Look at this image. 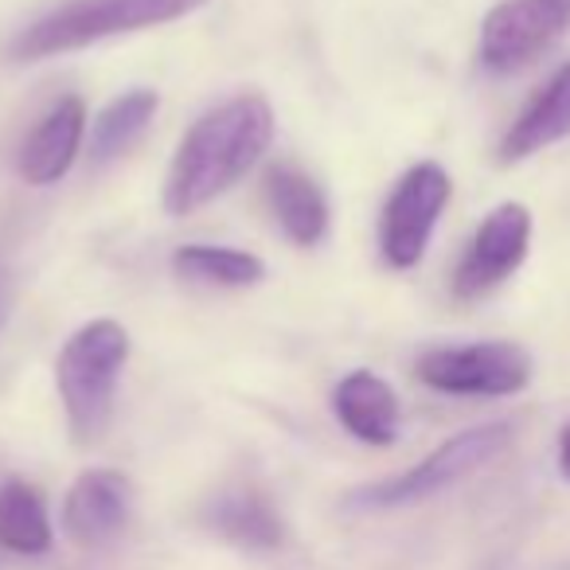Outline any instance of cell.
Returning a JSON list of instances; mask_svg holds the SVG:
<instances>
[{
  "label": "cell",
  "instance_id": "cell-13",
  "mask_svg": "<svg viewBox=\"0 0 570 570\" xmlns=\"http://www.w3.org/2000/svg\"><path fill=\"white\" fill-rule=\"evenodd\" d=\"M570 137V63H562L551 75L543 90L523 106V114L512 121V129L500 141V160H523L547 145Z\"/></svg>",
  "mask_w": 570,
  "mask_h": 570
},
{
  "label": "cell",
  "instance_id": "cell-18",
  "mask_svg": "<svg viewBox=\"0 0 570 570\" xmlns=\"http://www.w3.org/2000/svg\"><path fill=\"white\" fill-rule=\"evenodd\" d=\"M559 473L570 481V422L562 426V434H559Z\"/></svg>",
  "mask_w": 570,
  "mask_h": 570
},
{
  "label": "cell",
  "instance_id": "cell-4",
  "mask_svg": "<svg viewBox=\"0 0 570 570\" xmlns=\"http://www.w3.org/2000/svg\"><path fill=\"white\" fill-rule=\"evenodd\" d=\"M512 442V426L508 422H484V426L461 430L450 442L438 445L430 458H422L414 469L391 476V481L367 484L348 497V508H364V512H391V508L422 504V500L438 497V492L453 489L458 481L473 476L489 461H497Z\"/></svg>",
  "mask_w": 570,
  "mask_h": 570
},
{
  "label": "cell",
  "instance_id": "cell-3",
  "mask_svg": "<svg viewBox=\"0 0 570 570\" xmlns=\"http://www.w3.org/2000/svg\"><path fill=\"white\" fill-rule=\"evenodd\" d=\"M126 360L129 333L118 321H90L63 344L56 364V383L75 445H95L106 434Z\"/></svg>",
  "mask_w": 570,
  "mask_h": 570
},
{
  "label": "cell",
  "instance_id": "cell-2",
  "mask_svg": "<svg viewBox=\"0 0 570 570\" xmlns=\"http://www.w3.org/2000/svg\"><path fill=\"white\" fill-rule=\"evenodd\" d=\"M204 4L207 0H67L56 12L28 24L9 51L20 63H36V59L67 56V51L102 43L110 36L173 24Z\"/></svg>",
  "mask_w": 570,
  "mask_h": 570
},
{
  "label": "cell",
  "instance_id": "cell-6",
  "mask_svg": "<svg viewBox=\"0 0 570 570\" xmlns=\"http://www.w3.org/2000/svg\"><path fill=\"white\" fill-rule=\"evenodd\" d=\"M445 204H450V176H445V168L434 165V160L414 165L395 184L387 207H383V223H380L383 258L395 269L419 266Z\"/></svg>",
  "mask_w": 570,
  "mask_h": 570
},
{
  "label": "cell",
  "instance_id": "cell-14",
  "mask_svg": "<svg viewBox=\"0 0 570 570\" xmlns=\"http://www.w3.org/2000/svg\"><path fill=\"white\" fill-rule=\"evenodd\" d=\"M266 196L269 207H274V219L282 223V230L297 246H317L325 238L328 204L325 191L313 184V176H305L294 165H277L266 176Z\"/></svg>",
  "mask_w": 570,
  "mask_h": 570
},
{
  "label": "cell",
  "instance_id": "cell-16",
  "mask_svg": "<svg viewBox=\"0 0 570 570\" xmlns=\"http://www.w3.org/2000/svg\"><path fill=\"white\" fill-rule=\"evenodd\" d=\"M160 98L157 90H129V95L114 98L95 121V134H90V157L98 165L129 153L145 137V129L153 126V114H157Z\"/></svg>",
  "mask_w": 570,
  "mask_h": 570
},
{
  "label": "cell",
  "instance_id": "cell-8",
  "mask_svg": "<svg viewBox=\"0 0 570 570\" xmlns=\"http://www.w3.org/2000/svg\"><path fill=\"white\" fill-rule=\"evenodd\" d=\"M528 243L531 212L523 204H500L476 227L473 243H469L465 258H461L458 274H453V294L461 302H476V297L492 294L497 285H504L523 266Z\"/></svg>",
  "mask_w": 570,
  "mask_h": 570
},
{
  "label": "cell",
  "instance_id": "cell-11",
  "mask_svg": "<svg viewBox=\"0 0 570 570\" xmlns=\"http://www.w3.org/2000/svg\"><path fill=\"white\" fill-rule=\"evenodd\" d=\"M333 411L341 426L364 445H391L399 438V399L380 375L352 372L336 383Z\"/></svg>",
  "mask_w": 570,
  "mask_h": 570
},
{
  "label": "cell",
  "instance_id": "cell-5",
  "mask_svg": "<svg viewBox=\"0 0 570 570\" xmlns=\"http://www.w3.org/2000/svg\"><path fill=\"white\" fill-rule=\"evenodd\" d=\"M419 380L442 395L504 399L531 383V356L512 341H484L465 348H434L419 360Z\"/></svg>",
  "mask_w": 570,
  "mask_h": 570
},
{
  "label": "cell",
  "instance_id": "cell-17",
  "mask_svg": "<svg viewBox=\"0 0 570 570\" xmlns=\"http://www.w3.org/2000/svg\"><path fill=\"white\" fill-rule=\"evenodd\" d=\"M173 269L184 282L219 285V289H243V285L262 282V274H266L262 258H254V254L227 250V246H199V243L176 250Z\"/></svg>",
  "mask_w": 570,
  "mask_h": 570
},
{
  "label": "cell",
  "instance_id": "cell-7",
  "mask_svg": "<svg viewBox=\"0 0 570 570\" xmlns=\"http://www.w3.org/2000/svg\"><path fill=\"white\" fill-rule=\"evenodd\" d=\"M570 24V0H504L481 24V63L512 75L543 56Z\"/></svg>",
  "mask_w": 570,
  "mask_h": 570
},
{
  "label": "cell",
  "instance_id": "cell-1",
  "mask_svg": "<svg viewBox=\"0 0 570 570\" xmlns=\"http://www.w3.org/2000/svg\"><path fill=\"white\" fill-rule=\"evenodd\" d=\"M274 141V110L266 98L243 95L215 106L188 129L168 168L165 212L191 215L230 191Z\"/></svg>",
  "mask_w": 570,
  "mask_h": 570
},
{
  "label": "cell",
  "instance_id": "cell-9",
  "mask_svg": "<svg viewBox=\"0 0 570 570\" xmlns=\"http://www.w3.org/2000/svg\"><path fill=\"white\" fill-rule=\"evenodd\" d=\"M134 484L118 469H87L63 500V531L79 547H106L126 531Z\"/></svg>",
  "mask_w": 570,
  "mask_h": 570
},
{
  "label": "cell",
  "instance_id": "cell-15",
  "mask_svg": "<svg viewBox=\"0 0 570 570\" xmlns=\"http://www.w3.org/2000/svg\"><path fill=\"white\" fill-rule=\"evenodd\" d=\"M51 539L56 531L40 492L28 481L0 484V547L12 554H48Z\"/></svg>",
  "mask_w": 570,
  "mask_h": 570
},
{
  "label": "cell",
  "instance_id": "cell-10",
  "mask_svg": "<svg viewBox=\"0 0 570 570\" xmlns=\"http://www.w3.org/2000/svg\"><path fill=\"white\" fill-rule=\"evenodd\" d=\"M82 134H87V106L82 98H59L43 121L20 145V176L28 184H56L79 157Z\"/></svg>",
  "mask_w": 570,
  "mask_h": 570
},
{
  "label": "cell",
  "instance_id": "cell-12",
  "mask_svg": "<svg viewBox=\"0 0 570 570\" xmlns=\"http://www.w3.org/2000/svg\"><path fill=\"white\" fill-rule=\"evenodd\" d=\"M204 523L219 539L246 551H277L285 543V523L277 508L254 489H227L204 508Z\"/></svg>",
  "mask_w": 570,
  "mask_h": 570
}]
</instances>
